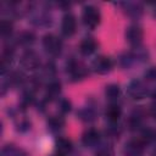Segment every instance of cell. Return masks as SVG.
I'll return each mask as SVG.
<instances>
[{
	"label": "cell",
	"mask_w": 156,
	"mask_h": 156,
	"mask_svg": "<svg viewBox=\"0 0 156 156\" xmlns=\"http://www.w3.org/2000/svg\"><path fill=\"white\" fill-rule=\"evenodd\" d=\"M83 21L85 26L90 28H95L100 22V13L94 6H88L84 9L83 12Z\"/></svg>",
	"instance_id": "6da1fadb"
},
{
	"label": "cell",
	"mask_w": 156,
	"mask_h": 156,
	"mask_svg": "<svg viewBox=\"0 0 156 156\" xmlns=\"http://www.w3.org/2000/svg\"><path fill=\"white\" fill-rule=\"evenodd\" d=\"M44 46L45 49L50 52V54H58L60 52V49H61V41L52 34H49V35H45L44 38Z\"/></svg>",
	"instance_id": "7a4b0ae2"
},
{
	"label": "cell",
	"mask_w": 156,
	"mask_h": 156,
	"mask_svg": "<svg viewBox=\"0 0 156 156\" xmlns=\"http://www.w3.org/2000/svg\"><path fill=\"white\" fill-rule=\"evenodd\" d=\"M76 27H77L76 18L69 13L63 17V21H62V32H63V34L65 35H72L76 32Z\"/></svg>",
	"instance_id": "3957f363"
},
{
	"label": "cell",
	"mask_w": 156,
	"mask_h": 156,
	"mask_svg": "<svg viewBox=\"0 0 156 156\" xmlns=\"http://www.w3.org/2000/svg\"><path fill=\"white\" fill-rule=\"evenodd\" d=\"M95 49H96V43H95V40L91 39V38H87V39L82 40L80 46H79L80 52L84 54V55H90V54H93V52L95 51Z\"/></svg>",
	"instance_id": "277c9868"
},
{
	"label": "cell",
	"mask_w": 156,
	"mask_h": 156,
	"mask_svg": "<svg viewBox=\"0 0 156 156\" xmlns=\"http://www.w3.org/2000/svg\"><path fill=\"white\" fill-rule=\"evenodd\" d=\"M94 66H95V71L99 72V73H105L107 72L112 63H111V60L108 57H99L95 62H94Z\"/></svg>",
	"instance_id": "5b68a950"
},
{
	"label": "cell",
	"mask_w": 156,
	"mask_h": 156,
	"mask_svg": "<svg viewBox=\"0 0 156 156\" xmlns=\"http://www.w3.org/2000/svg\"><path fill=\"white\" fill-rule=\"evenodd\" d=\"M141 37H143V33H141V30H140L138 27H132V28H129L128 32H127V38H128L129 41H132V43L140 41Z\"/></svg>",
	"instance_id": "8992f818"
},
{
	"label": "cell",
	"mask_w": 156,
	"mask_h": 156,
	"mask_svg": "<svg viewBox=\"0 0 156 156\" xmlns=\"http://www.w3.org/2000/svg\"><path fill=\"white\" fill-rule=\"evenodd\" d=\"M106 116L111 121H117L119 118V116H121V108L118 106H116V105H111L106 110Z\"/></svg>",
	"instance_id": "52a82bcc"
},
{
	"label": "cell",
	"mask_w": 156,
	"mask_h": 156,
	"mask_svg": "<svg viewBox=\"0 0 156 156\" xmlns=\"http://www.w3.org/2000/svg\"><path fill=\"white\" fill-rule=\"evenodd\" d=\"M99 140V133L94 129H90L89 132H87L83 136V141L85 144H94L95 141Z\"/></svg>",
	"instance_id": "ba28073f"
},
{
	"label": "cell",
	"mask_w": 156,
	"mask_h": 156,
	"mask_svg": "<svg viewBox=\"0 0 156 156\" xmlns=\"http://www.w3.org/2000/svg\"><path fill=\"white\" fill-rule=\"evenodd\" d=\"M57 149H58L60 154L63 155V154H66L67 151L71 150V143L66 139H60V141L57 143Z\"/></svg>",
	"instance_id": "9c48e42d"
},
{
	"label": "cell",
	"mask_w": 156,
	"mask_h": 156,
	"mask_svg": "<svg viewBox=\"0 0 156 156\" xmlns=\"http://www.w3.org/2000/svg\"><path fill=\"white\" fill-rule=\"evenodd\" d=\"M0 28H1V34H2V35H6V34H10V33H11L12 24L10 23V21H5V20H4V21L1 22Z\"/></svg>",
	"instance_id": "30bf717a"
},
{
	"label": "cell",
	"mask_w": 156,
	"mask_h": 156,
	"mask_svg": "<svg viewBox=\"0 0 156 156\" xmlns=\"http://www.w3.org/2000/svg\"><path fill=\"white\" fill-rule=\"evenodd\" d=\"M118 93H119V89H118L117 85H110V87H107V89H106V94H107L110 98L117 96Z\"/></svg>",
	"instance_id": "8fae6325"
},
{
	"label": "cell",
	"mask_w": 156,
	"mask_h": 156,
	"mask_svg": "<svg viewBox=\"0 0 156 156\" xmlns=\"http://www.w3.org/2000/svg\"><path fill=\"white\" fill-rule=\"evenodd\" d=\"M151 111H152V115L156 117V105H154L152 106V108H151Z\"/></svg>",
	"instance_id": "7c38bea8"
},
{
	"label": "cell",
	"mask_w": 156,
	"mask_h": 156,
	"mask_svg": "<svg viewBox=\"0 0 156 156\" xmlns=\"http://www.w3.org/2000/svg\"><path fill=\"white\" fill-rule=\"evenodd\" d=\"M151 156H156V150H154V152H152V155Z\"/></svg>",
	"instance_id": "4fadbf2b"
},
{
	"label": "cell",
	"mask_w": 156,
	"mask_h": 156,
	"mask_svg": "<svg viewBox=\"0 0 156 156\" xmlns=\"http://www.w3.org/2000/svg\"><path fill=\"white\" fill-rule=\"evenodd\" d=\"M54 156H63V155H61V154H58V155H54Z\"/></svg>",
	"instance_id": "5bb4252c"
}]
</instances>
